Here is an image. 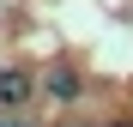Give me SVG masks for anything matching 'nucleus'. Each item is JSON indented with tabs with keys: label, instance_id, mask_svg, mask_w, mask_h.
I'll return each instance as SVG.
<instances>
[{
	"label": "nucleus",
	"instance_id": "obj_1",
	"mask_svg": "<svg viewBox=\"0 0 133 127\" xmlns=\"http://www.w3.org/2000/svg\"><path fill=\"white\" fill-rule=\"evenodd\" d=\"M30 103H36V73H24V67H0V109L18 115V109H30Z\"/></svg>",
	"mask_w": 133,
	"mask_h": 127
},
{
	"label": "nucleus",
	"instance_id": "obj_2",
	"mask_svg": "<svg viewBox=\"0 0 133 127\" xmlns=\"http://www.w3.org/2000/svg\"><path fill=\"white\" fill-rule=\"evenodd\" d=\"M36 91L49 97V103H79V91H85V79H79L73 67H66V61H55V67H49V73L36 79Z\"/></svg>",
	"mask_w": 133,
	"mask_h": 127
},
{
	"label": "nucleus",
	"instance_id": "obj_3",
	"mask_svg": "<svg viewBox=\"0 0 133 127\" xmlns=\"http://www.w3.org/2000/svg\"><path fill=\"white\" fill-rule=\"evenodd\" d=\"M109 127H133V115H121V121H109Z\"/></svg>",
	"mask_w": 133,
	"mask_h": 127
},
{
	"label": "nucleus",
	"instance_id": "obj_4",
	"mask_svg": "<svg viewBox=\"0 0 133 127\" xmlns=\"http://www.w3.org/2000/svg\"><path fill=\"white\" fill-rule=\"evenodd\" d=\"M0 127H6V115H0Z\"/></svg>",
	"mask_w": 133,
	"mask_h": 127
}]
</instances>
